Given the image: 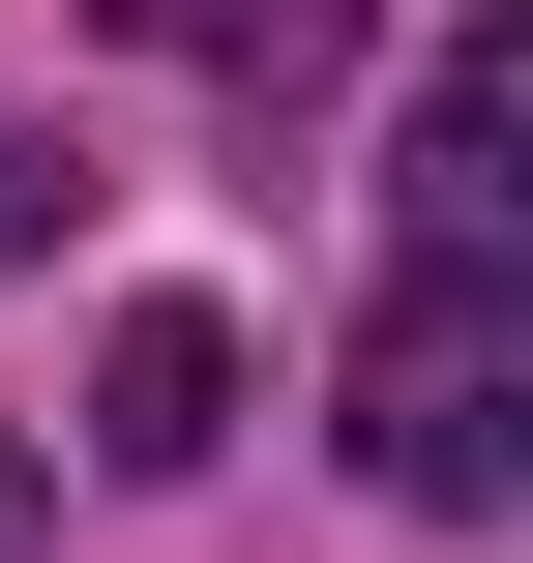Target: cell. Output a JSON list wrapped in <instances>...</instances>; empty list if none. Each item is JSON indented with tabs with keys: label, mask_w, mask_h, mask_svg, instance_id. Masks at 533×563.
Returning a JSON list of instances; mask_svg holds the SVG:
<instances>
[{
	"label": "cell",
	"mask_w": 533,
	"mask_h": 563,
	"mask_svg": "<svg viewBox=\"0 0 533 563\" xmlns=\"http://www.w3.org/2000/svg\"><path fill=\"white\" fill-rule=\"evenodd\" d=\"M356 475L445 505V534L533 505V267H445V238L386 267V327H356Z\"/></svg>",
	"instance_id": "cell-1"
},
{
	"label": "cell",
	"mask_w": 533,
	"mask_h": 563,
	"mask_svg": "<svg viewBox=\"0 0 533 563\" xmlns=\"http://www.w3.org/2000/svg\"><path fill=\"white\" fill-rule=\"evenodd\" d=\"M89 445H119V475H208V445H237V327H178V297H148V327L89 356Z\"/></svg>",
	"instance_id": "cell-2"
},
{
	"label": "cell",
	"mask_w": 533,
	"mask_h": 563,
	"mask_svg": "<svg viewBox=\"0 0 533 563\" xmlns=\"http://www.w3.org/2000/svg\"><path fill=\"white\" fill-rule=\"evenodd\" d=\"M0 563H30V445H0Z\"/></svg>",
	"instance_id": "cell-3"
},
{
	"label": "cell",
	"mask_w": 533,
	"mask_h": 563,
	"mask_svg": "<svg viewBox=\"0 0 533 563\" xmlns=\"http://www.w3.org/2000/svg\"><path fill=\"white\" fill-rule=\"evenodd\" d=\"M0 238H30V148H0Z\"/></svg>",
	"instance_id": "cell-4"
}]
</instances>
